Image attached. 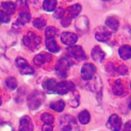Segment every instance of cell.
<instances>
[{"label": "cell", "instance_id": "6da1fadb", "mask_svg": "<svg viewBox=\"0 0 131 131\" xmlns=\"http://www.w3.org/2000/svg\"><path fill=\"white\" fill-rule=\"evenodd\" d=\"M59 128L60 131H79L77 121L70 115H64L61 117Z\"/></svg>", "mask_w": 131, "mask_h": 131}, {"label": "cell", "instance_id": "7a4b0ae2", "mask_svg": "<svg viewBox=\"0 0 131 131\" xmlns=\"http://www.w3.org/2000/svg\"><path fill=\"white\" fill-rule=\"evenodd\" d=\"M67 52L69 54L68 58L70 59V61L72 63L86 59V54H85V52L81 46H70L68 48Z\"/></svg>", "mask_w": 131, "mask_h": 131}, {"label": "cell", "instance_id": "3957f363", "mask_svg": "<svg viewBox=\"0 0 131 131\" xmlns=\"http://www.w3.org/2000/svg\"><path fill=\"white\" fill-rule=\"evenodd\" d=\"M44 101V94L40 91L32 92L28 97V106L30 110H37Z\"/></svg>", "mask_w": 131, "mask_h": 131}, {"label": "cell", "instance_id": "277c9868", "mask_svg": "<svg viewBox=\"0 0 131 131\" xmlns=\"http://www.w3.org/2000/svg\"><path fill=\"white\" fill-rule=\"evenodd\" d=\"M23 43L29 49L35 50L41 44V38L36 34H34L33 32H28L23 38Z\"/></svg>", "mask_w": 131, "mask_h": 131}, {"label": "cell", "instance_id": "5b68a950", "mask_svg": "<svg viewBox=\"0 0 131 131\" xmlns=\"http://www.w3.org/2000/svg\"><path fill=\"white\" fill-rule=\"evenodd\" d=\"M71 64H72V62L70 61V59L68 57H61L55 66L56 75L60 78H67L68 77V69L70 68Z\"/></svg>", "mask_w": 131, "mask_h": 131}, {"label": "cell", "instance_id": "8992f818", "mask_svg": "<svg viewBox=\"0 0 131 131\" xmlns=\"http://www.w3.org/2000/svg\"><path fill=\"white\" fill-rule=\"evenodd\" d=\"M15 64L17 67V69L19 70L20 74H23V75H33L34 74V69L29 64V62L25 58L16 57Z\"/></svg>", "mask_w": 131, "mask_h": 131}, {"label": "cell", "instance_id": "52a82bcc", "mask_svg": "<svg viewBox=\"0 0 131 131\" xmlns=\"http://www.w3.org/2000/svg\"><path fill=\"white\" fill-rule=\"evenodd\" d=\"M95 71H96V69L92 63L86 62L85 64H83V67L81 69V77H82V79L85 80V81H89V80L93 79Z\"/></svg>", "mask_w": 131, "mask_h": 131}, {"label": "cell", "instance_id": "ba28073f", "mask_svg": "<svg viewBox=\"0 0 131 131\" xmlns=\"http://www.w3.org/2000/svg\"><path fill=\"white\" fill-rule=\"evenodd\" d=\"M75 89V84L73 82L69 81H62V82H56L55 86V93L57 94H66L70 91H73Z\"/></svg>", "mask_w": 131, "mask_h": 131}, {"label": "cell", "instance_id": "9c48e42d", "mask_svg": "<svg viewBox=\"0 0 131 131\" xmlns=\"http://www.w3.org/2000/svg\"><path fill=\"white\" fill-rule=\"evenodd\" d=\"M107 126L113 131H120L121 128H122V120H121V118L116 114L111 115V117L108 118Z\"/></svg>", "mask_w": 131, "mask_h": 131}, {"label": "cell", "instance_id": "30bf717a", "mask_svg": "<svg viewBox=\"0 0 131 131\" xmlns=\"http://www.w3.org/2000/svg\"><path fill=\"white\" fill-rule=\"evenodd\" d=\"M60 40L64 45L68 46H73L77 41H78V36L74 33L70 32H63L60 36Z\"/></svg>", "mask_w": 131, "mask_h": 131}, {"label": "cell", "instance_id": "8fae6325", "mask_svg": "<svg viewBox=\"0 0 131 131\" xmlns=\"http://www.w3.org/2000/svg\"><path fill=\"white\" fill-rule=\"evenodd\" d=\"M51 60H52V55L50 53H46V52L39 53L34 57V63L37 67H41L42 64H44L46 62H49Z\"/></svg>", "mask_w": 131, "mask_h": 131}, {"label": "cell", "instance_id": "7c38bea8", "mask_svg": "<svg viewBox=\"0 0 131 131\" xmlns=\"http://www.w3.org/2000/svg\"><path fill=\"white\" fill-rule=\"evenodd\" d=\"M111 37V33L110 31H107L105 28L103 27H99L96 32H95V39L97 41H100V42H106L108 40V38Z\"/></svg>", "mask_w": 131, "mask_h": 131}, {"label": "cell", "instance_id": "4fadbf2b", "mask_svg": "<svg viewBox=\"0 0 131 131\" xmlns=\"http://www.w3.org/2000/svg\"><path fill=\"white\" fill-rule=\"evenodd\" d=\"M33 129L34 127H33L31 118L28 116L21 117L19 121V130L20 131H33Z\"/></svg>", "mask_w": 131, "mask_h": 131}, {"label": "cell", "instance_id": "5bb4252c", "mask_svg": "<svg viewBox=\"0 0 131 131\" xmlns=\"http://www.w3.org/2000/svg\"><path fill=\"white\" fill-rule=\"evenodd\" d=\"M76 29L82 33H85L89 29V21L86 16H80L76 21Z\"/></svg>", "mask_w": 131, "mask_h": 131}, {"label": "cell", "instance_id": "9a60e30c", "mask_svg": "<svg viewBox=\"0 0 131 131\" xmlns=\"http://www.w3.org/2000/svg\"><path fill=\"white\" fill-rule=\"evenodd\" d=\"M91 57L93 58V60H95L97 62H101L104 58V53L100 49L99 46H94L91 51Z\"/></svg>", "mask_w": 131, "mask_h": 131}, {"label": "cell", "instance_id": "2e32d148", "mask_svg": "<svg viewBox=\"0 0 131 131\" xmlns=\"http://www.w3.org/2000/svg\"><path fill=\"white\" fill-rule=\"evenodd\" d=\"M119 55L124 60L131 58V46L130 45H123V46H121L119 48Z\"/></svg>", "mask_w": 131, "mask_h": 131}, {"label": "cell", "instance_id": "e0dca14e", "mask_svg": "<svg viewBox=\"0 0 131 131\" xmlns=\"http://www.w3.org/2000/svg\"><path fill=\"white\" fill-rule=\"evenodd\" d=\"M31 20V14L29 11H21L18 14V17L16 19V24L19 26H24L26 24H28Z\"/></svg>", "mask_w": 131, "mask_h": 131}, {"label": "cell", "instance_id": "ac0fdd59", "mask_svg": "<svg viewBox=\"0 0 131 131\" xmlns=\"http://www.w3.org/2000/svg\"><path fill=\"white\" fill-rule=\"evenodd\" d=\"M55 86H56V81L53 79H47L43 83V88L48 93H55Z\"/></svg>", "mask_w": 131, "mask_h": 131}, {"label": "cell", "instance_id": "d6986e66", "mask_svg": "<svg viewBox=\"0 0 131 131\" xmlns=\"http://www.w3.org/2000/svg\"><path fill=\"white\" fill-rule=\"evenodd\" d=\"M113 92L118 96H122V95L125 94V92H126L125 91V87L123 86V84H122V82L120 80H116L115 81V83L113 85Z\"/></svg>", "mask_w": 131, "mask_h": 131}, {"label": "cell", "instance_id": "ffe728a7", "mask_svg": "<svg viewBox=\"0 0 131 131\" xmlns=\"http://www.w3.org/2000/svg\"><path fill=\"white\" fill-rule=\"evenodd\" d=\"M105 25L108 29H111L113 31H117L119 29V19L115 16H110L106 18Z\"/></svg>", "mask_w": 131, "mask_h": 131}, {"label": "cell", "instance_id": "44dd1931", "mask_svg": "<svg viewBox=\"0 0 131 131\" xmlns=\"http://www.w3.org/2000/svg\"><path fill=\"white\" fill-rule=\"evenodd\" d=\"M46 47L50 52H53V53L58 52L60 49L54 39H46Z\"/></svg>", "mask_w": 131, "mask_h": 131}, {"label": "cell", "instance_id": "7402d4cb", "mask_svg": "<svg viewBox=\"0 0 131 131\" xmlns=\"http://www.w3.org/2000/svg\"><path fill=\"white\" fill-rule=\"evenodd\" d=\"M1 7H2V9L4 10V11H6L9 15L10 14H13L14 13V11H15V4L14 3H12V2H10V1H6V2H3L2 4H1Z\"/></svg>", "mask_w": 131, "mask_h": 131}, {"label": "cell", "instance_id": "603a6c76", "mask_svg": "<svg viewBox=\"0 0 131 131\" xmlns=\"http://www.w3.org/2000/svg\"><path fill=\"white\" fill-rule=\"evenodd\" d=\"M64 105H66L64 101L62 99H58V100L50 103V108L53 110V111H55V112H57V113H60V112L63 111Z\"/></svg>", "mask_w": 131, "mask_h": 131}, {"label": "cell", "instance_id": "cb8c5ba5", "mask_svg": "<svg viewBox=\"0 0 131 131\" xmlns=\"http://www.w3.org/2000/svg\"><path fill=\"white\" fill-rule=\"evenodd\" d=\"M81 9H82V7H81L80 4H74V5H72V6H70V7L68 8L69 15H70L71 17H76V16H78V14L81 12Z\"/></svg>", "mask_w": 131, "mask_h": 131}, {"label": "cell", "instance_id": "d4e9b609", "mask_svg": "<svg viewBox=\"0 0 131 131\" xmlns=\"http://www.w3.org/2000/svg\"><path fill=\"white\" fill-rule=\"evenodd\" d=\"M56 0H44L43 3V9L45 11H54V9L56 8Z\"/></svg>", "mask_w": 131, "mask_h": 131}, {"label": "cell", "instance_id": "484cf974", "mask_svg": "<svg viewBox=\"0 0 131 131\" xmlns=\"http://www.w3.org/2000/svg\"><path fill=\"white\" fill-rule=\"evenodd\" d=\"M78 119H79V122H80V123H82V124H84V125L88 124L89 121H90V114H89V112L86 111V110L82 111V112L79 114Z\"/></svg>", "mask_w": 131, "mask_h": 131}, {"label": "cell", "instance_id": "4316f807", "mask_svg": "<svg viewBox=\"0 0 131 131\" xmlns=\"http://www.w3.org/2000/svg\"><path fill=\"white\" fill-rule=\"evenodd\" d=\"M58 30L53 27H48L45 30V37L46 39H54V37L57 35Z\"/></svg>", "mask_w": 131, "mask_h": 131}, {"label": "cell", "instance_id": "83f0119b", "mask_svg": "<svg viewBox=\"0 0 131 131\" xmlns=\"http://www.w3.org/2000/svg\"><path fill=\"white\" fill-rule=\"evenodd\" d=\"M5 84L10 90H14L17 87V81L14 77H8L5 81Z\"/></svg>", "mask_w": 131, "mask_h": 131}, {"label": "cell", "instance_id": "f1b7e54d", "mask_svg": "<svg viewBox=\"0 0 131 131\" xmlns=\"http://www.w3.org/2000/svg\"><path fill=\"white\" fill-rule=\"evenodd\" d=\"M33 25H34L35 28L41 30V29H43V28L46 26V21H45V19L42 18V17H37L36 19H34Z\"/></svg>", "mask_w": 131, "mask_h": 131}, {"label": "cell", "instance_id": "f546056e", "mask_svg": "<svg viewBox=\"0 0 131 131\" xmlns=\"http://www.w3.org/2000/svg\"><path fill=\"white\" fill-rule=\"evenodd\" d=\"M41 120L46 124H52L54 121V117L49 113H43L41 115Z\"/></svg>", "mask_w": 131, "mask_h": 131}, {"label": "cell", "instance_id": "4dcf8cb0", "mask_svg": "<svg viewBox=\"0 0 131 131\" xmlns=\"http://www.w3.org/2000/svg\"><path fill=\"white\" fill-rule=\"evenodd\" d=\"M10 20V15L4 11L3 9H0V25L1 24H6Z\"/></svg>", "mask_w": 131, "mask_h": 131}, {"label": "cell", "instance_id": "1f68e13d", "mask_svg": "<svg viewBox=\"0 0 131 131\" xmlns=\"http://www.w3.org/2000/svg\"><path fill=\"white\" fill-rule=\"evenodd\" d=\"M64 15V9L59 7V8H55L54 9V17L55 18H62Z\"/></svg>", "mask_w": 131, "mask_h": 131}, {"label": "cell", "instance_id": "d6a6232c", "mask_svg": "<svg viewBox=\"0 0 131 131\" xmlns=\"http://www.w3.org/2000/svg\"><path fill=\"white\" fill-rule=\"evenodd\" d=\"M28 6V1L27 0H16L15 3V7L16 8H27Z\"/></svg>", "mask_w": 131, "mask_h": 131}, {"label": "cell", "instance_id": "836d02e7", "mask_svg": "<svg viewBox=\"0 0 131 131\" xmlns=\"http://www.w3.org/2000/svg\"><path fill=\"white\" fill-rule=\"evenodd\" d=\"M70 104L72 105V107H77L79 105V94H76L71 100H70Z\"/></svg>", "mask_w": 131, "mask_h": 131}, {"label": "cell", "instance_id": "e575fe53", "mask_svg": "<svg viewBox=\"0 0 131 131\" xmlns=\"http://www.w3.org/2000/svg\"><path fill=\"white\" fill-rule=\"evenodd\" d=\"M117 72L119 73V75H126L127 73H128V69H127V67L125 66V64H121V66H119V68L117 69Z\"/></svg>", "mask_w": 131, "mask_h": 131}, {"label": "cell", "instance_id": "d590c367", "mask_svg": "<svg viewBox=\"0 0 131 131\" xmlns=\"http://www.w3.org/2000/svg\"><path fill=\"white\" fill-rule=\"evenodd\" d=\"M71 23V16L70 15H63V17L61 18V25L62 27H68Z\"/></svg>", "mask_w": 131, "mask_h": 131}, {"label": "cell", "instance_id": "8d00e7d4", "mask_svg": "<svg viewBox=\"0 0 131 131\" xmlns=\"http://www.w3.org/2000/svg\"><path fill=\"white\" fill-rule=\"evenodd\" d=\"M52 130H53L52 124H46V123H44V125L42 126V131H52Z\"/></svg>", "mask_w": 131, "mask_h": 131}, {"label": "cell", "instance_id": "74e56055", "mask_svg": "<svg viewBox=\"0 0 131 131\" xmlns=\"http://www.w3.org/2000/svg\"><path fill=\"white\" fill-rule=\"evenodd\" d=\"M122 131H131V121L127 122V123L124 125V127H123V130H122Z\"/></svg>", "mask_w": 131, "mask_h": 131}, {"label": "cell", "instance_id": "f35d334b", "mask_svg": "<svg viewBox=\"0 0 131 131\" xmlns=\"http://www.w3.org/2000/svg\"><path fill=\"white\" fill-rule=\"evenodd\" d=\"M128 105H129V107H130V110H131V97H130V99H129V101H128Z\"/></svg>", "mask_w": 131, "mask_h": 131}, {"label": "cell", "instance_id": "ab89813d", "mask_svg": "<svg viewBox=\"0 0 131 131\" xmlns=\"http://www.w3.org/2000/svg\"><path fill=\"white\" fill-rule=\"evenodd\" d=\"M1 103H2V100H1V98H0V105H1Z\"/></svg>", "mask_w": 131, "mask_h": 131}, {"label": "cell", "instance_id": "60d3db41", "mask_svg": "<svg viewBox=\"0 0 131 131\" xmlns=\"http://www.w3.org/2000/svg\"><path fill=\"white\" fill-rule=\"evenodd\" d=\"M130 88H131V84H130Z\"/></svg>", "mask_w": 131, "mask_h": 131}, {"label": "cell", "instance_id": "b9f144b4", "mask_svg": "<svg viewBox=\"0 0 131 131\" xmlns=\"http://www.w3.org/2000/svg\"><path fill=\"white\" fill-rule=\"evenodd\" d=\"M19 131H20V130H19Z\"/></svg>", "mask_w": 131, "mask_h": 131}]
</instances>
